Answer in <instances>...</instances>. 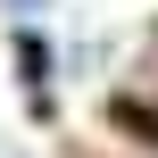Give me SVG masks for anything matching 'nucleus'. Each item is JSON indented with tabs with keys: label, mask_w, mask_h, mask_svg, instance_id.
I'll return each instance as SVG.
<instances>
[{
	"label": "nucleus",
	"mask_w": 158,
	"mask_h": 158,
	"mask_svg": "<svg viewBox=\"0 0 158 158\" xmlns=\"http://www.w3.org/2000/svg\"><path fill=\"white\" fill-rule=\"evenodd\" d=\"M8 8H17V17H25V25H33V17H42V0H8Z\"/></svg>",
	"instance_id": "nucleus-1"
}]
</instances>
